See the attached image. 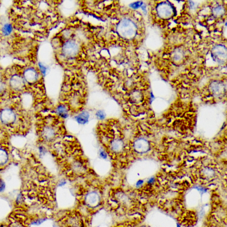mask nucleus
<instances>
[{
	"label": "nucleus",
	"mask_w": 227,
	"mask_h": 227,
	"mask_svg": "<svg viewBox=\"0 0 227 227\" xmlns=\"http://www.w3.org/2000/svg\"><path fill=\"white\" fill-rule=\"evenodd\" d=\"M5 189V184L2 180L0 179V192L4 191Z\"/></svg>",
	"instance_id": "obj_15"
},
{
	"label": "nucleus",
	"mask_w": 227,
	"mask_h": 227,
	"mask_svg": "<svg viewBox=\"0 0 227 227\" xmlns=\"http://www.w3.org/2000/svg\"><path fill=\"white\" fill-rule=\"evenodd\" d=\"M89 114L87 111H84L75 117L76 120L80 124H85L88 122Z\"/></svg>",
	"instance_id": "obj_6"
},
{
	"label": "nucleus",
	"mask_w": 227,
	"mask_h": 227,
	"mask_svg": "<svg viewBox=\"0 0 227 227\" xmlns=\"http://www.w3.org/2000/svg\"><path fill=\"white\" fill-rule=\"evenodd\" d=\"M79 47L78 45L73 41H68L64 45L62 52L64 56L68 57H75L78 53Z\"/></svg>",
	"instance_id": "obj_2"
},
{
	"label": "nucleus",
	"mask_w": 227,
	"mask_h": 227,
	"mask_svg": "<svg viewBox=\"0 0 227 227\" xmlns=\"http://www.w3.org/2000/svg\"><path fill=\"white\" fill-rule=\"evenodd\" d=\"M38 74L34 69L30 68L27 69L24 71V79L29 83L33 84L38 79Z\"/></svg>",
	"instance_id": "obj_4"
},
{
	"label": "nucleus",
	"mask_w": 227,
	"mask_h": 227,
	"mask_svg": "<svg viewBox=\"0 0 227 227\" xmlns=\"http://www.w3.org/2000/svg\"><path fill=\"white\" fill-rule=\"evenodd\" d=\"M39 66H40V69H41V71L42 72V73L44 74H45L46 71V68L42 64L39 63Z\"/></svg>",
	"instance_id": "obj_14"
},
{
	"label": "nucleus",
	"mask_w": 227,
	"mask_h": 227,
	"mask_svg": "<svg viewBox=\"0 0 227 227\" xmlns=\"http://www.w3.org/2000/svg\"><path fill=\"white\" fill-rule=\"evenodd\" d=\"M45 135L46 137L47 138H51L54 135V133L51 129H46V130L45 131Z\"/></svg>",
	"instance_id": "obj_11"
},
{
	"label": "nucleus",
	"mask_w": 227,
	"mask_h": 227,
	"mask_svg": "<svg viewBox=\"0 0 227 227\" xmlns=\"http://www.w3.org/2000/svg\"><path fill=\"white\" fill-rule=\"evenodd\" d=\"M143 182L142 181H138V182L137 183V185H141V184H142V183Z\"/></svg>",
	"instance_id": "obj_18"
},
{
	"label": "nucleus",
	"mask_w": 227,
	"mask_h": 227,
	"mask_svg": "<svg viewBox=\"0 0 227 227\" xmlns=\"http://www.w3.org/2000/svg\"><path fill=\"white\" fill-rule=\"evenodd\" d=\"M100 156H101V157H102V158H103V159H106L107 157V154H106V153H105L104 151H101L100 153Z\"/></svg>",
	"instance_id": "obj_16"
},
{
	"label": "nucleus",
	"mask_w": 227,
	"mask_h": 227,
	"mask_svg": "<svg viewBox=\"0 0 227 227\" xmlns=\"http://www.w3.org/2000/svg\"><path fill=\"white\" fill-rule=\"evenodd\" d=\"M133 25L131 22L129 20H122L117 26L118 33L123 37H129L132 36L135 33V29Z\"/></svg>",
	"instance_id": "obj_1"
},
{
	"label": "nucleus",
	"mask_w": 227,
	"mask_h": 227,
	"mask_svg": "<svg viewBox=\"0 0 227 227\" xmlns=\"http://www.w3.org/2000/svg\"><path fill=\"white\" fill-rule=\"evenodd\" d=\"M0 118L1 121L6 124H11L15 122L16 115L12 110L6 109L1 112Z\"/></svg>",
	"instance_id": "obj_3"
},
{
	"label": "nucleus",
	"mask_w": 227,
	"mask_h": 227,
	"mask_svg": "<svg viewBox=\"0 0 227 227\" xmlns=\"http://www.w3.org/2000/svg\"><path fill=\"white\" fill-rule=\"evenodd\" d=\"M121 143L120 142L116 140V141L113 142V143H112V147L114 150L117 151L118 149H119Z\"/></svg>",
	"instance_id": "obj_10"
},
{
	"label": "nucleus",
	"mask_w": 227,
	"mask_h": 227,
	"mask_svg": "<svg viewBox=\"0 0 227 227\" xmlns=\"http://www.w3.org/2000/svg\"><path fill=\"white\" fill-rule=\"evenodd\" d=\"M97 117L100 119H105V115L104 112H103L102 110H98L96 114Z\"/></svg>",
	"instance_id": "obj_13"
},
{
	"label": "nucleus",
	"mask_w": 227,
	"mask_h": 227,
	"mask_svg": "<svg viewBox=\"0 0 227 227\" xmlns=\"http://www.w3.org/2000/svg\"><path fill=\"white\" fill-rule=\"evenodd\" d=\"M57 112L63 118H66L68 116L67 109L64 105H59L57 108Z\"/></svg>",
	"instance_id": "obj_7"
},
{
	"label": "nucleus",
	"mask_w": 227,
	"mask_h": 227,
	"mask_svg": "<svg viewBox=\"0 0 227 227\" xmlns=\"http://www.w3.org/2000/svg\"><path fill=\"white\" fill-rule=\"evenodd\" d=\"M10 85L14 89L19 90L23 87L24 81L23 78L17 75H14L10 80Z\"/></svg>",
	"instance_id": "obj_5"
},
{
	"label": "nucleus",
	"mask_w": 227,
	"mask_h": 227,
	"mask_svg": "<svg viewBox=\"0 0 227 227\" xmlns=\"http://www.w3.org/2000/svg\"><path fill=\"white\" fill-rule=\"evenodd\" d=\"M142 5V1H137L135 3H132L130 6L132 8L136 9L141 6Z\"/></svg>",
	"instance_id": "obj_12"
},
{
	"label": "nucleus",
	"mask_w": 227,
	"mask_h": 227,
	"mask_svg": "<svg viewBox=\"0 0 227 227\" xmlns=\"http://www.w3.org/2000/svg\"><path fill=\"white\" fill-rule=\"evenodd\" d=\"M7 160V153L4 149H0V165L5 164Z\"/></svg>",
	"instance_id": "obj_8"
},
{
	"label": "nucleus",
	"mask_w": 227,
	"mask_h": 227,
	"mask_svg": "<svg viewBox=\"0 0 227 227\" xmlns=\"http://www.w3.org/2000/svg\"><path fill=\"white\" fill-rule=\"evenodd\" d=\"M12 28L11 24H5L2 29V32L5 36H8L11 33Z\"/></svg>",
	"instance_id": "obj_9"
},
{
	"label": "nucleus",
	"mask_w": 227,
	"mask_h": 227,
	"mask_svg": "<svg viewBox=\"0 0 227 227\" xmlns=\"http://www.w3.org/2000/svg\"><path fill=\"white\" fill-rule=\"evenodd\" d=\"M3 88H4V85L2 82H0V91H2Z\"/></svg>",
	"instance_id": "obj_17"
},
{
	"label": "nucleus",
	"mask_w": 227,
	"mask_h": 227,
	"mask_svg": "<svg viewBox=\"0 0 227 227\" xmlns=\"http://www.w3.org/2000/svg\"><path fill=\"white\" fill-rule=\"evenodd\" d=\"M145 227V226H142V227Z\"/></svg>",
	"instance_id": "obj_19"
}]
</instances>
